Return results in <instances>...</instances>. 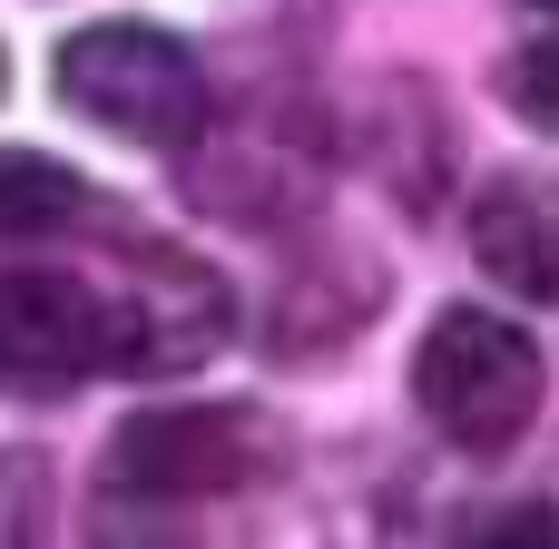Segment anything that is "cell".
Listing matches in <instances>:
<instances>
[{
  "instance_id": "cell-1",
  "label": "cell",
  "mask_w": 559,
  "mask_h": 549,
  "mask_svg": "<svg viewBox=\"0 0 559 549\" xmlns=\"http://www.w3.org/2000/svg\"><path fill=\"white\" fill-rule=\"evenodd\" d=\"M285 462V432L246 403H177V413H138L108 432L98 452V511L138 521V511H197V501H236Z\"/></svg>"
},
{
  "instance_id": "cell-2",
  "label": "cell",
  "mask_w": 559,
  "mask_h": 549,
  "mask_svg": "<svg viewBox=\"0 0 559 549\" xmlns=\"http://www.w3.org/2000/svg\"><path fill=\"white\" fill-rule=\"evenodd\" d=\"M59 98L128 147H197L206 138V69L157 20H98L59 39Z\"/></svg>"
},
{
  "instance_id": "cell-3",
  "label": "cell",
  "mask_w": 559,
  "mask_h": 549,
  "mask_svg": "<svg viewBox=\"0 0 559 549\" xmlns=\"http://www.w3.org/2000/svg\"><path fill=\"white\" fill-rule=\"evenodd\" d=\"M413 403L452 452H511L540 422V344L481 305H452L413 354Z\"/></svg>"
},
{
  "instance_id": "cell-4",
  "label": "cell",
  "mask_w": 559,
  "mask_h": 549,
  "mask_svg": "<svg viewBox=\"0 0 559 549\" xmlns=\"http://www.w3.org/2000/svg\"><path fill=\"white\" fill-rule=\"evenodd\" d=\"M98 334H108V373L128 383L187 373L236 334V285L187 246H138L128 275L98 295Z\"/></svg>"
},
{
  "instance_id": "cell-5",
  "label": "cell",
  "mask_w": 559,
  "mask_h": 549,
  "mask_svg": "<svg viewBox=\"0 0 559 549\" xmlns=\"http://www.w3.org/2000/svg\"><path fill=\"white\" fill-rule=\"evenodd\" d=\"M108 373L98 334V285L79 275H0V393L10 403H69L79 383Z\"/></svg>"
},
{
  "instance_id": "cell-6",
  "label": "cell",
  "mask_w": 559,
  "mask_h": 549,
  "mask_svg": "<svg viewBox=\"0 0 559 549\" xmlns=\"http://www.w3.org/2000/svg\"><path fill=\"white\" fill-rule=\"evenodd\" d=\"M472 255L491 285L559 305V167H501L472 206Z\"/></svg>"
},
{
  "instance_id": "cell-7",
  "label": "cell",
  "mask_w": 559,
  "mask_h": 549,
  "mask_svg": "<svg viewBox=\"0 0 559 549\" xmlns=\"http://www.w3.org/2000/svg\"><path fill=\"white\" fill-rule=\"evenodd\" d=\"M88 177L59 167V157H29V147H0V246H59L88 226Z\"/></svg>"
},
{
  "instance_id": "cell-8",
  "label": "cell",
  "mask_w": 559,
  "mask_h": 549,
  "mask_svg": "<svg viewBox=\"0 0 559 549\" xmlns=\"http://www.w3.org/2000/svg\"><path fill=\"white\" fill-rule=\"evenodd\" d=\"M501 98H511V118H531L540 138H559V20H540V39H521L501 59Z\"/></svg>"
},
{
  "instance_id": "cell-9",
  "label": "cell",
  "mask_w": 559,
  "mask_h": 549,
  "mask_svg": "<svg viewBox=\"0 0 559 549\" xmlns=\"http://www.w3.org/2000/svg\"><path fill=\"white\" fill-rule=\"evenodd\" d=\"M521 10H531V20H559V0H521Z\"/></svg>"
}]
</instances>
